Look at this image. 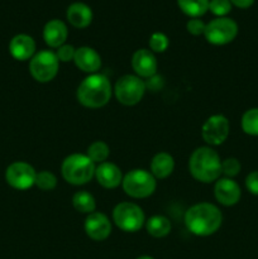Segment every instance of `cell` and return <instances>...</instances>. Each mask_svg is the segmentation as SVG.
Listing matches in <instances>:
<instances>
[{
  "label": "cell",
  "instance_id": "f546056e",
  "mask_svg": "<svg viewBox=\"0 0 258 259\" xmlns=\"http://www.w3.org/2000/svg\"><path fill=\"white\" fill-rule=\"evenodd\" d=\"M75 53H76V48L71 45H63L61 47L57 48V52H56V56H57L58 61L60 62H71L75 58Z\"/></svg>",
  "mask_w": 258,
  "mask_h": 259
},
{
  "label": "cell",
  "instance_id": "4fadbf2b",
  "mask_svg": "<svg viewBox=\"0 0 258 259\" xmlns=\"http://www.w3.org/2000/svg\"><path fill=\"white\" fill-rule=\"evenodd\" d=\"M132 67L138 77L148 80V78L156 76L157 70H158V62L151 50L141 48V50L136 51L132 57Z\"/></svg>",
  "mask_w": 258,
  "mask_h": 259
},
{
  "label": "cell",
  "instance_id": "1f68e13d",
  "mask_svg": "<svg viewBox=\"0 0 258 259\" xmlns=\"http://www.w3.org/2000/svg\"><path fill=\"white\" fill-rule=\"evenodd\" d=\"M245 187L250 194L258 196V171L248 174L247 179H245Z\"/></svg>",
  "mask_w": 258,
  "mask_h": 259
},
{
  "label": "cell",
  "instance_id": "f1b7e54d",
  "mask_svg": "<svg viewBox=\"0 0 258 259\" xmlns=\"http://www.w3.org/2000/svg\"><path fill=\"white\" fill-rule=\"evenodd\" d=\"M209 10L218 18L225 17L232 10V3L230 0H210Z\"/></svg>",
  "mask_w": 258,
  "mask_h": 259
},
{
  "label": "cell",
  "instance_id": "ffe728a7",
  "mask_svg": "<svg viewBox=\"0 0 258 259\" xmlns=\"http://www.w3.org/2000/svg\"><path fill=\"white\" fill-rule=\"evenodd\" d=\"M151 174L156 180H164L171 176L175 169V159L167 152H159L151 161Z\"/></svg>",
  "mask_w": 258,
  "mask_h": 259
},
{
  "label": "cell",
  "instance_id": "8fae6325",
  "mask_svg": "<svg viewBox=\"0 0 258 259\" xmlns=\"http://www.w3.org/2000/svg\"><path fill=\"white\" fill-rule=\"evenodd\" d=\"M35 177L37 171L34 167L23 161L13 162L5 171V180L8 185L19 191L29 190L30 187L35 186Z\"/></svg>",
  "mask_w": 258,
  "mask_h": 259
},
{
  "label": "cell",
  "instance_id": "277c9868",
  "mask_svg": "<svg viewBox=\"0 0 258 259\" xmlns=\"http://www.w3.org/2000/svg\"><path fill=\"white\" fill-rule=\"evenodd\" d=\"M96 164L86 154L73 153L66 157L61 164V174L67 184L73 186L86 185L95 177Z\"/></svg>",
  "mask_w": 258,
  "mask_h": 259
},
{
  "label": "cell",
  "instance_id": "52a82bcc",
  "mask_svg": "<svg viewBox=\"0 0 258 259\" xmlns=\"http://www.w3.org/2000/svg\"><path fill=\"white\" fill-rule=\"evenodd\" d=\"M146 90V81L143 78L137 75H124L118 78L113 93L119 103L125 106H133L143 99Z\"/></svg>",
  "mask_w": 258,
  "mask_h": 259
},
{
  "label": "cell",
  "instance_id": "d4e9b609",
  "mask_svg": "<svg viewBox=\"0 0 258 259\" xmlns=\"http://www.w3.org/2000/svg\"><path fill=\"white\" fill-rule=\"evenodd\" d=\"M240 125L245 134L258 137V108H252L245 111L240 120Z\"/></svg>",
  "mask_w": 258,
  "mask_h": 259
},
{
  "label": "cell",
  "instance_id": "44dd1931",
  "mask_svg": "<svg viewBox=\"0 0 258 259\" xmlns=\"http://www.w3.org/2000/svg\"><path fill=\"white\" fill-rule=\"evenodd\" d=\"M146 229L151 237L153 238H164L171 232V222L163 215H153L146 220Z\"/></svg>",
  "mask_w": 258,
  "mask_h": 259
},
{
  "label": "cell",
  "instance_id": "9a60e30c",
  "mask_svg": "<svg viewBox=\"0 0 258 259\" xmlns=\"http://www.w3.org/2000/svg\"><path fill=\"white\" fill-rule=\"evenodd\" d=\"M123 174L121 169L111 162H104L96 166L95 179L101 187L108 190L116 189L123 182Z\"/></svg>",
  "mask_w": 258,
  "mask_h": 259
},
{
  "label": "cell",
  "instance_id": "7c38bea8",
  "mask_svg": "<svg viewBox=\"0 0 258 259\" xmlns=\"http://www.w3.org/2000/svg\"><path fill=\"white\" fill-rule=\"evenodd\" d=\"M83 229L90 239L95 242H103L111 234V222L105 214L95 211L86 217Z\"/></svg>",
  "mask_w": 258,
  "mask_h": 259
},
{
  "label": "cell",
  "instance_id": "4316f807",
  "mask_svg": "<svg viewBox=\"0 0 258 259\" xmlns=\"http://www.w3.org/2000/svg\"><path fill=\"white\" fill-rule=\"evenodd\" d=\"M169 46V39L164 33L156 32L149 37V50L153 53H163Z\"/></svg>",
  "mask_w": 258,
  "mask_h": 259
},
{
  "label": "cell",
  "instance_id": "603a6c76",
  "mask_svg": "<svg viewBox=\"0 0 258 259\" xmlns=\"http://www.w3.org/2000/svg\"><path fill=\"white\" fill-rule=\"evenodd\" d=\"M210 0H177L179 8L191 18H200L209 10Z\"/></svg>",
  "mask_w": 258,
  "mask_h": 259
},
{
  "label": "cell",
  "instance_id": "30bf717a",
  "mask_svg": "<svg viewBox=\"0 0 258 259\" xmlns=\"http://www.w3.org/2000/svg\"><path fill=\"white\" fill-rule=\"evenodd\" d=\"M229 120L223 114L209 116L201 126V137L209 147H217L224 143L229 137Z\"/></svg>",
  "mask_w": 258,
  "mask_h": 259
},
{
  "label": "cell",
  "instance_id": "d6a6232c",
  "mask_svg": "<svg viewBox=\"0 0 258 259\" xmlns=\"http://www.w3.org/2000/svg\"><path fill=\"white\" fill-rule=\"evenodd\" d=\"M230 3H232V5H235L240 9H247V8L252 7L254 0H230Z\"/></svg>",
  "mask_w": 258,
  "mask_h": 259
},
{
  "label": "cell",
  "instance_id": "484cf974",
  "mask_svg": "<svg viewBox=\"0 0 258 259\" xmlns=\"http://www.w3.org/2000/svg\"><path fill=\"white\" fill-rule=\"evenodd\" d=\"M35 186L42 191H52L57 186V177L51 171L37 172L35 177Z\"/></svg>",
  "mask_w": 258,
  "mask_h": 259
},
{
  "label": "cell",
  "instance_id": "5b68a950",
  "mask_svg": "<svg viewBox=\"0 0 258 259\" xmlns=\"http://www.w3.org/2000/svg\"><path fill=\"white\" fill-rule=\"evenodd\" d=\"M121 187L132 199H146L156 191L157 180L149 171L136 168L124 175Z\"/></svg>",
  "mask_w": 258,
  "mask_h": 259
},
{
  "label": "cell",
  "instance_id": "3957f363",
  "mask_svg": "<svg viewBox=\"0 0 258 259\" xmlns=\"http://www.w3.org/2000/svg\"><path fill=\"white\" fill-rule=\"evenodd\" d=\"M189 171L196 181L202 184L217 182L222 176V159L211 147H199L190 156Z\"/></svg>",
  "mask_w": 258,
  "mask_h": 259
},
{
  "label": "cell",
  "instance_id": "9c48e42d",
  "mask_svg": "<svg viewBox=\"0 0 258 259\" xmlns=\"http://www.w3.org/2000/svg\"><path fill=\"white\" fill-rule=\"evenodd\" d=\"M238 34V24L228 17L215 18L205 27V39L214 46H225L233 42Z\"/></svg>",
  "mask_w": 258,
  "mask_h": 259
},
{
  "label": "cell",
  "instance_id": "ac0fdd59",
  "mask_svg": "<svg viewBox=\"0 0 258 259\" xmlns=\"http://www.w3.org/2000/svg\"><path fill=\"white\" fill-rule=\"evenodd\" d=\"M68 29L67 25L60 19H52L46 23L43 28V39L51 48H58L63 46L67 40Z\"/></svg>",
  "mask_w": 258,
  "mask_h": 259
},
{
  "label": "cell",
  "instance_id": "5bb4252c",
  "mask_svg": "<svg viewBox=\"0 0 258 259\" xmlns=\"http://www.w3.org/2000/svg\"><path fill=\"white\" fill-rule=\"evenodd\" d=\"M214 196L223 206H234L242 197V191L237 182L233 179L220 177L214 186Z\"/></svg>",
  "mask_w": 258,
  "mask_h": 259
},
{
  "label": "cell",
  "instance_id": "cb8c5ba5",
  "mask_svg": "<svg viewBox=\"0 0 258 259\" xmlns=\"http://www.w3.org/2000/svg\"><path fill=\"white\" fill-rule=\"evenodd\" d=\"M86 156L95 164L104 163L109 158V156H110V148H109V146L105 142L95 141L88 147Z\"/></svg>",
  "mask_w": 258,
  "mask_h": 259
},
{
  "label": "cell",
  "instance_id": "e0dca14e",
  "mask_svg": "<svg viewBox=\"0 0 258 259\" xmlns=\"http://www.w3.org/2000/svg\"><path fill=\"white\" fill-rule=\"evenodd\" d=\"M9 53L14 60L28 61L35 55V42L30 35L17 34L10 39Z\"/></svg>",
  "mask_w": 258,
  "mask_h": 259
},
{
  "label": "cell",
  "instance_id": "7402d4cb",
  "mask_svg": "<svg viewBox=\"0 0 258 259\" xmlns=\"http://www.w3.org/2000/svg\"><path fill=\"white\" fill-rule=\"evenodd\" d=\"M72 205L76 211L81 214H93L96 211V200L93 195L86 190L77 191L72 196Z\"/></svg>",
  "mask_w": 258,
  "mask_h": 259
},
{
  "label": "cell",
  "instance_id": "836d02e7",
  "mask_svg": "<svg viewBox=\"0 0 258 259\" xmlns=\"http://www.w3.org/2000/svg\"><path fill=\"white\" fill-rule=\"evenodd\" d=\"M136 259H154V258L151 257V255H141V257H138Z\"/></svg>",
  "mask_w": 258,
  "mask_h": 259
},
{
  "label": "cell",
  "instance_id": "4dcf8cb0",
  "mask_svg": "<svg viewBox=\"0 0 258 259\" xmlns=\"http://www.w3.org/2000/svg\"><path fill=\"white\" fill-rule=\"evenodd\" d=\"M205 27H206V24H205L200 18H191L186 24L187 32L192 35L204 34Z\"/></svg>",
  "mask_w": 258,
  "mask_h": 259
},
{
  "label": "cell",
  "instance_id": "83f0119b",
  "mask_svg": "<svg viewBox=\"0 0 258 259\" xmlns=\"http://www.w3.org/2000/svg\"><path fill=\"white\" fill-rule=\"evenodd\" d=\"M242 169V164L234 157H229V158L222 161V175L228 179H233V177L238 176Z\"/></svg>",
  "mask_w": 258,
  "mask_h": 259
},
{
  "label": "cell",
  "instance_id": "2e32d148",
  "mask_svg": "<svg viewBox=\"0 0 258 259\" xmlns=\"http://www.w3.org/2000/svg\"><path fill=\"white\" fill-rule=\"evenodd\" d=\"M76 67L82 72L96 73L101 67V57L94 48L82 46L80 48H76L75 58H73Z\"/></svg>",
  "mask_w": 258,
  "mask_h": 259
},
{
  "label": "cell",
  "instance_id": "ba28073f",
  "mask_svg": "<svg viewBox=\"0 0 258 259\" xmlns=\"http://www.w3.org/2000/svg\"><path fill=\"white\" fill-rule=\"evenodd\" d=\"M60 70V61L55 52L50 50L39 51L29 61V72L37 82L52 81Z\"/></svg>",
  "mask_w": 258,
  "mask_h": 259
},
{
  "label": "cell",
  "instance_id": "6da1fadb",
  "mask_svg": "<svg viewBox=\"0 0 258 259\" xmlns=\"http://www.w3.org/2000/svg\"><path fill=\"white\" fill-rule=\"evenodd\" d=\"M185 224L191 234L196 237H210L222 227L223 214L217 205L199 202L185 212Z\"/></svg>",
  "mask_w": 258,
  "mask_h": 259
},
{
  "label": "cell",
  "instance_id": "7a4b0ae2",
  "mask_svg": "<svg viewBox=\"0 0 258 259\" xmlns=\"http://www.w3.org/2000/svg\"><path fill=\"white\" fill-rule=\"evenodd\" d=\"M113 95V88L103 73H91L86 76L76 91L77 101L89 109H99L105 106Z\"/></svg>",
  "mask_w": 258,
  "mask_h": 259
},
{
  "label": "cell",
  "instance_id": "8992f818",
  "mask_svg": "<svg viewBox=\"0 0 258 259\" xmlns=\"http://www.w3.org/2000/svg\"><path fill=\"white\" fill-rule=\"evenodd\" d=\"M113 222L123 232L136 233L146 224V215L139 205L124 201L114 207Z\"/></svg>",
  "mask_w": 258,
  "mask_h": 259
},
{
  "label": "cell",
  "instance_id": "d6986e66",
  "mask_svg": "<svg viewBox=\"0 0 258 259\" xmlns=\"http://www.w3.org/2000/svg\"><path fill=\"white\" fill-rule=\"evenodd\" d=\"M66 18L72 27L83 29V28L89 27L93 22V10L89 5L83 4V3H72L67 8Z\"/></svg>",
  "mask_w": 258,
  "mask_h": 259
}]
</instances>
